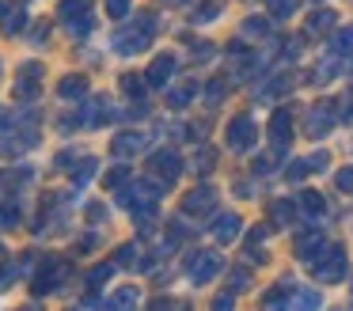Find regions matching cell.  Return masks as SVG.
Instances as JSON below:
<instances>
[{"label":"cell","mask_w":353,"mask_h":311,"mask_svg":"<svg viewBox=\"0 0 353 311\" xmlns=\"http://www.w3.org/2000/svg\"><path fill=\"white\" fill-rule=\"evenodd\" d=\"M152 30H156L152 15L137 19V27H130V30H118V38H114L118 53H137V50H145V46H148V38H152Z\"/></svg>","instance_id":"6da1fadb"},{"label":"cell","mask_w":353,"mask_h":311,"mask_svg":"<svg viewBox=\"0 0 353 311\" xmlns=\"http://www.w3.org/2000/svg\"><path fill=\"white\" fill-rule=\"evenodd\" d=\"M65 273H69V265H65L61 258H50V262L42 265V273L34 277V292H39V296L42 292H54V288L65 281Z\"/></svg>","instance_id":"7a4b0ae2"},{"label":"cell","mask_w":353,"mask_h":311,"mask_svg":"<svg viewBox=\"0 0 353 311\" xmlns=\"http://www.w3.org/2000/svg\"><path fill=\"white\" fill-rule=\"evenodd\" d=\"M342 273H345V250L342 247H330L327 258H323V262H315V277H319V281H338Z\"/></svg>","instance_id":"3957f363"},{"label":"cell","mask_w":353,"mask_h":311,"mask_svg":"<svg viewBox=\"0 0 353 311\" xmlns=\"http://www.w3.org/2000/svg\"><path fill=\"white\" fill-rule=\"evenodd\" d=\"M179 167H183V159H179L175 152H156V156H152V174L163 182V186H168V182H175Z\"/></svg>","instance_id":"277c9868"},{"label":"cell","mask_w":353,"mask_h":311,"mask_svg":"<svg viewBox=\"0 0 353 311\" xmlns=\"http://www.w3.org/2000/svg\"><path fill=\"white\" fill-rule=\"evenodd\" d=\"M251 141H254V121L251 118H236L228 126V144L236 152H243V148H251Z\"/></svg>","instance_id":"5b68a950"},{"label":"cell","mask_w":353,"mask_h":311,"mask_svg":"<svg viewBox=\"0 0 353 311\" xmlns=\"http://www.w3.org/2000/svg\"><path fill=\"white\" fill-rule=\"evenodd\" d=\"M216 270H221V258L209 254V250H205V254H194L190 258V281H198V285H201V281H213Z\"/></svg>","instance_id":"8992f818"},{"label":"cell","mask_w":353,"mask_h":311,"mask_svg":"<svg viewBox=\"0 0 353 311\" xmlns=\"http://www.w3.org/2000/svg\"><path fill=\"white\" fill-rule=\"evenodd\" d=\"M171 72H175V57H171V53H163V57H156L152 61V68H148V83H152V88H163V83L171 80Z\"/></svg>","instance_id":"52a82bcc"},{"label":"cell","mask_w":353,"mask_h":311,"mask_svg":"<svg viewBox=\"0 0 353 311\" xmlns=\"http://www.w3.org/2000/svg\"><path fill=\"white\" fill-rule=\"evenodd\" d=\"M39 76H42L39 65H23V76H19V83H16V99H34V91H39Z\"/></svg>","instance_id":"ba28073f"},{"label":"cell","mask_w":353,"mask_h":311,"mask_svg":"<svg viewBox=\"0 0 353 311\" xmlns=\"http://www.w3.org/2000/svg\"><path fill=\"white\" fill-rule=\"evenodd\" d=\"M213 205H216L213 190H194V194L186 197V212H209Z\"/></svg>","instance_id":"9c48e42d"},{"label":"cell","mask_w":353,"mask_h":311,"mask_svg":"<svg viewBox=\"0 0 353 311\" xmlns=\"http://www.w3.org/2000/svg\"><path fill=\"white\" fill-rule=\"evenodd\" d=\"M141 148H145V137H141V133L114 137V156H133V152H141Z\"/></svg>","instance_id":"30bf717a"},{"label":"cell","mask_w":353,"mask_h":311,"mask_svg":"<svg viewBox=\"0 0 353 311\" xmlns=\"http://www.w3.org/2000/svg\"><path fill=\"white\" fill-rule=\"evenodd\" d=\"M330 126H334V110H330V103L327 106H315V110H312V133L319 137V133H327Z\"/></svg>","instance_id":"8fae6325"},{"label":"cell","mask_w":353,"mask_h":311,"mask_svg":"<svg viewBox=\"0 0 353 311\" xmlns=\"http://www.w3.org/2000/svg\"><path fill=\"white\" fill-rule=\"evenodd\" d=\"M213 235L221 243H232L239 235V217H221V220H216V228H213Z\"/></svg>","instance_id":"7c38bea8"},{"label":"cell","mask_w":353,"mask_h":311,"mask_svg":"<svg viewBox=\"0 0 353 311\" xmlns=\"http://www.w3.org/2000/svg\"><path fill=\"white\" fill-rule=\"evenodd\" d=\"M315 247H323V232H304V235H296V250H300V258H312V254H315Z\"/></svg>","instance_id":"4fadbf2b"},{"label":"cell","mask_w":353,"mask_h":311,"mask_svg":"<svg viewBox=\"0 0 353 311\" xmlns=\"http://www.w3.org/2000/svg\"><path fill=\"white\" fill-rule=\"evenodd\" d=\"M57 91H61V99H80L88 91V80H84V76H69V80H61V88H57Z\"/></svg>","instance_id":"5bb4252c"},{"label":"cell","mask_w":353,"mask_h":311,"mask_svg":"<svg viewBox=\"0 0 353 311\" xmlns=\"http://www.w3.org/2000/svg\"><path fill=\"white\" fill-rule=\"evenodd\" d=\"M285 133H289V110H277L274 121H270V137H274L277 144L285 141Z\"/></svg>","instance_id":"9a60e30c"},{"label":"cell","mask_w":353,"mask_h":311,"mask_svg":"<svg viewBox=\"0 0 353 311\" xmlns=\"http://www.w3.org/2000/svg\"><path fill=\"white\" fill-rule=\"evenodd\" d=\"M23 27H27V15L19 12V8L16 12H4V30H8V34H19Z\"/></svg>","instance_id":"2e32d148"},{"label":"cell","mask_w":353,"mask_h":311,"mask_svg":"<svg viewBox=\"0 0 353 311\" xmlns=\"http://www.w3.org/2000/svg\"><path fill=\"white\" fill-rule=\"evenodd\" d=\"M266 4H270V15L285 19V15H292V12H296V4H300V0H266Z\"/></svg>","instance_id":"e0dca14e"},{"label":"cell","mask_w":353,"mask_h":311,"mask_svg":"<svg viewBox=\"0 0 353 311\" xmlns=\"http://www.w3.org/2000/svg\"><path fill=\"white\" fill-rule=\"evenodd\" d=\"M330 27H334V12H319L307 23V34H319V30H330Z\"/></svg>","instance_id":"ac0fdd59"},{"label":"cell","mask_w":353,"mask_h":311,"mask_svg":"<svg viewBox=\"0 0 353 311\" xmlns=\"http://www.w3.org/2000/svg\"><path fill=\"white\" fill-rule=\"evenodd\" d=\"M110 273H114V265H110V262H107V265H95V270L88 273V285H92V288H99L103 281L110 277Z\"/></svg>","instance_id":"d6986e66"},{"label":"cell","mask_w":353,"mask_h":311,"mask_svg":"<svg viewBox=\"0 0 353 311\" xmlns=\"http://www.w3.org/2000/svg\"><path fill=\"white\" fill-rule=\"evenodd\" d=\"M110 303H114V308H130V303H137V288H122Z\"/></svg>","instance_id":"ffe728a7"},{"label":"cell","mask_w":353,"mask_h":311,"mask_svg":"<svg viewBox=\"0 0 353 311\" xmlns=\"http://www.w3.org/2000/svg\"><path fill=\"white\" fill-rule=\"evenodd\" d=\"M300 205H304L312 217H315V212H323V197L319 194H304V197H300Z\"/></svg>","instance_id":"44dd1931"},{"label":"cell","mask_w":353,"mask_h":311,"mask_svg":"<svg viewBox=\"0 0 353 311\" xmlns=\"http://www.w3.org/2000/svg\"><path fill=\"white\" fill-rule=\"evenodd\" d=\"M334 50H338V53H353V27H350V30H342V34H338Z\"/></svg>","instance_id":"7402d4cb"},{"label":"cell","mask_w":353,"mask_h":311,"mask_svg":"<svg viewBox=\"0 0 353 311\" xmlns=\"http://www.w3.org/2000/svg\"><path fill=\"white\" fill-rule=\"evenodd\" d=\"M107 12L114 19H122V15H130V0H107Z\"/></svg>","instance_id":"603a6c76"},{"label":"cell","mask_w":353,"mask_h":311,"mask_svg":"<svg viewBox=\"0 0 353 311\" xmlns=\"http://www.w3.org/2000/svg\"><path fill=\"white\" fill-rule=\"evenodd\" d=\"M92 174H95V159H84V163H80V171H77V186H84Z\"/></svg>","instance_id":"cb8c5ba5"},{"label":"cell","mask_w":353,"mask_h":311,"mask_svg":"<svg viewBox=\"0 0 353 311\" xmlns=\"http://www.w3.org/2000/svg\"><path fill=\"white\" fill-rule=\"evenodd\" d=\"M338 190H345V194H353V167H345V171H338Z\"/></svg>","instance_id":"d4e9b609"},{"label":"cell","mask_w":353,"mask_h":311,"mask_svg":"<svg viewBox=\"0 0 353 311\" xmlns=\"http://www.w3.org/2000/svg\"><path fill=\"white\" fill-rule=\"evenodd\" d=\"M133 258H137V247H122V250H118V262L114 265H133Z\"/></svg>","instance_id":"484cf974"},{"label":"cell","mask_w":353,"mask_h":311,"mask_svg":"<svg viewBox=\"0 0 353 311\" xmlns=\"http://www.w3.org/2000/svg\"><path fill=\"white\" fill-rule=\"evenodd\" d=\"M122 88H125V95H141V88H145V83H141L137 76H125V80H122Z\"/></svg>","instance_id":"4316f807"},{"label":"cell","mask_w":353,"mask_h":311,"mask_svg":"<svg viewBox=\"0 0 353 311\" xmlns=\"http://www.w3.org/2000/svg\"><path fill=\"white\" fill-rule=\"evenodd\" d=\"M125 179H130V171H125V167H118V171H110V174H107V186H122Z\"/></svg>","instance_id":"83f0119b"},{"label":"cell","mask_w":353,"mask_h":311,"mask_svg":"<svg viewBox=\"0 0 353 311\" xmlns=\"http://www.w3.org/2000/svg\"><path fill=\"white\" fill-rule=\"evenodd\" d=\"M209 163H213V152H201V156H198V171H209Z\"/></svg>","instance_id":"f1b7e54d"}]
</instances>
